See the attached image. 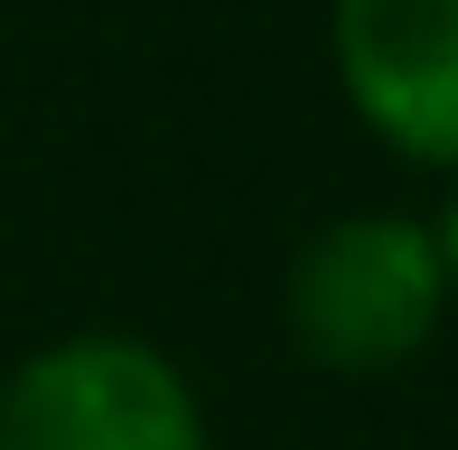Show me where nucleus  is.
Wrapping results in <instances>:
<instances>
[{"mask_svg": "<svg viewBox=\"0 0 458 450\" xmlns=\"http://www.w3.org/2000/svg\"><path fill=\"white\" fill-rule=\"evenodd\" d=\"M0 450H206V403L159 338L66 329L0 376Z\"/></svg>", "mask_w": 458, "mask_h": 450, "instance_id": "2", "label": "nucleus"}, {"mask_svg": "<svg viewBox=\"0 0 458 450\" xmlns=\"http://www.w3.org/2000/svg\"><path fill=\"white\" fill-rule=\"evenodd\" d=\"M281 329L327 376H393L449 329V263L430 216L356 207L300 235L281 273Z\"/></svg>", "mask_w": 458, "mask_h": 450, "instance_id": "1", "label": "nucleus"}, {"mask_svg": "<svg viewBox=\"0 0 458 450\" xmlns=\"http://www.w3.org/2000/svg\"><path fill=\"white\" fill-rule=\"evenodd\" d=\"M327 66L393 160L458 178V0H327Z\"/></svg>", "mask_w": 458, "mask_h": 450, "instance_id": "3", "label": "nucleus"}, {"mask_svg": "<svg viewBox=\"0 0 458 450\" xmlns=\"http://www.w3.org/2000/svg\"><path fill=\"white\" fill-rule=\"evenodd\" d=\"M430 235H440V263H449V310H458V178H449V207L430 216Z\"/></svg>", "mask_w": 458, "mask_h": 450, "instance_id": "4", "label": "nucleus"}]
</instances>
